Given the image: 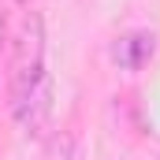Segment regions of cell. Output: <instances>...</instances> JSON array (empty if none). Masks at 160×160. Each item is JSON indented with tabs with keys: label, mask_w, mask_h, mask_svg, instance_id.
Segmentation results:
<instances>
[{
	"label": "cell",
	"mask_w": 160,
	"mask_h": 160,
	"mask_svg": "<svg viewBox=\"0 0 160 160\" xmlns=\"http://www.w3.org/2000/svg\"><path fill=\"white\" fill-rule=\"evenodd\" d=\"M153 52H157V38L145 34V30H138V34H123V38L112 45V60L119 63L123 71H138V67H145V63L153 60Z\"/></svg>",
	"instance_id": "7a4b0ae2"
},
{
	"label": "cell",
	"mask_w": 160,
	"mask_h": 160,
	"mask_svg": "<svg viewBox=\"0 0 160 160\" xmlns=\"http://www.w3.org/2000/svg\"><path fill=\"white\" fill-rule=\"evenodd\" d=\"M4 45H8V19H4V8H0V56H4Z\"/></svg>",
	"instance_id": "3957f363"
},
{
	"label": "cell",
	"mask_w": 160,
	"mask_h": 160,
	"mask_svg": "<svg viewBox=\"0 0 160 160\" xmlns=\"http://www.w3.org/2000/svg\"><path fill=\"white\" fill-rule=\"evenodd\" d=\"M48 82L45 75V22L38 11H30L15 34V63H11V112L30 101Z\"/></svg>",
	"instance_id": "6da1fadb"
}]
</instances>
